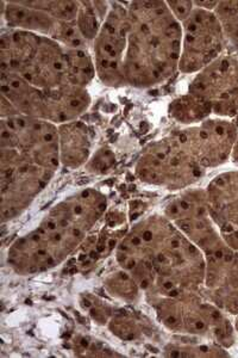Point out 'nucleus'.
<instances>
[{
	"label": "nucleus",
	"instance_id": "f257e3e1",
	"mask_svg": "<svg viewBox=\"0 0 238 358\" xmlns=\"http://www.w3.org/2000/svg\"><path fill=\"white\" fill-rule=\"evenodd\" d=\"M114 257L144 296L204 288V253L163 214H154L135 224L117 245Z\"/></svg>",
	"mask_w": 238,
	"mask_h": 358
},
{
	"label": "nucleus",
	"instance_id": "f03ea898",
	"mask_svg": "<svg viewBox=\"0 0 238 358\" xmlns=\"http://www.w3.org/2000/svg\"><path fill=\"white\" fill-rule=\"evenodd\" d=\"M109 201L96 187H86L57 202L36 227L17 238L6 262L20 276L47 273L65 263L105 214Z\"/></svg>",
	"mask_w": 238,
	"mask_h": 358
},
{
	"label": "nucleus",
	"instance_id": "7ed1b4c3",
	"mask_svg": "<svg viewBox=\"0 0 238 358\" xmlns=\"http://www.w3.org/2000/svg\"><path fill=\"white\" fill-rule=\"evenodd\" d=\"M126 86L162 85L179 72L182 28L167 1L128 3Z\"/></svg>",
	"mask_w": 238,
	"mask_h": 358
},
{
	"label": "nucleus",
	"instance_id": "20e7f679",
	"mask_svg": "<svg viewBox=\"0 0 238 358\" xmlns=\"http://www.w3.org/2000/svg\"><path fill=\"white\" fill-rule=\"evenodd\" d=\"M158 322L165 330L185 337L202 339L231 349L237 334L230 315L214 305L202 292L146 295Z\"/></svg>",
	"mask_w": 238,
	"mask_h": 358
},
{
	"label": "nucleus",
	"instance_id": "39448f33",
	"mask_svg": "<svg viewBox=\"0 0 238 358\" xmlns=\"http://www.w3.org/2000/svg\"><path fill=\"white\" fill-rule=\"evenodd\" d=\"M0 73L16 74L42 90L66 85V49L50 37L8 28L0 36Z\"/></svg>",
	"mask_w": 238,
	"mask_h": 358
},
{
	"label": "nucleus",
	"instance_id": "423d86ee",
	"mask_svg": "<svg viewBox=\"0 0 238 358\" xmlns=\"http://www.w3.org/2000/svg\"><path fill=\"white\" fill-rule=\"evenodd\" d=\"M135 173L147 185L182 192L199 182L206 170L182 150L173 134H170L149 143L142 151Z\"/></svg>",
	"mask_w": 238,
	"mask_h": 358
},
{
	"label": "nucleus",
	"instance_id": "0eeeda50",
	"mask_svg": "<svg viewBox=\"0 0 238 358\" xmlns=\"http://www.w3.org/2000/svg\"><path fill=\"white\" fill-rule=\"evenodd\" d=\"M0 148L13 150L27 163L57 171L61 167L59 127L24 115L1 117Z\"/></svg>",
	"mask_w": 238,
	"mask_h": 358
},
{
	"label": "nucleus",
	"instance_id": "6e6552de",
	"mask_svg": "<svg viewBox=\"0 0 238 358\" xmlns=\"http://www.w3.org/2000/svg\"><path fill=\"white\" fill-rule=\"evenodd\" d=\"M57 171L27 163L13 150L0 148V215L15 220L45 190Z\"/></svg>",
	"mask_w": 238,
	"mask_h": 358
},
{
	"label": "nucleus",
	"instance_id": "1a4fd4ad",
	"mask_svg": "<svg viewBox=\"0 0 238 358\" xmlns=\"http://www.w3.org/2000/svg\"><path fill=\"white\" fill-rule=\"evenodd\" d=\"M163 215L205 257L229 248L211 215L206 189L182 190L165 204Z\"/></svg>",
	"mask_w": 238,
	"mask_h": 358
},
{
	"label": "nucleus",
	"instance_id": "9d476101",
	"mask_svg": "<svg viewBox=\"0 0 238 358\" xmlns=\"http://www.w3.org/2000/svg\"><path fill=\"white\" fill-rule=\"evenodd\" d=\"M181 28L179 72L199 73L223 54L229 52L222 25L214 11L195 6L190 16L182 22Z\"/></svg>",
	"mask_w": 238,
	"mask_h": 358
},
{
	"label": "nucleus",
	"instance_id": "9b49d317",
	"mask_svg": "<svg viewBox=\"0 0 238 358\" xmlns=\"http://www.w3.org/2000/svg\"><path fill=\"white\" fill-rule=\"evenodd\" d=\"M128 33V3H111L109 15L92 45L97 77L104 85L110 87L126 86Z\"/></svg>",
	"mask_w": 238,
	"mask_h": 358
},
{
	"label": "nucleus",
	"instance_id": "f8f14e48",
	"mask_svg": "<svg viewBox=\"0 0 238 358\" xmlns=\"http://www.w3.org/2000/svg\"><path fill=\"white\" fill-rule=\"evenodd\" d=\"M172 134L182 150L207 171L231 160L238 124L230 118L210 117Z\"/></svg>",
	"mask_w": 238,
	"mask_h": 358
},
{
	"label": "nucleus",
	"instance_id": "ddd939ff",
	"mask_svg": "<svg viewBox=\"0 0 238 358\" xmlns=\"http://www.w3.org/2000/svg\"><path fill=\"white\" fill-rule=\"evenodd\" d=\"M188 94L209 103L216 117H238V54L226 52L195 74Z\"/></svg>",
	"mask_w": 238,
	"mask_h": 358
},
{
	"label": "nucleus",
	"instance_id": "4468645a",
	"mask_svg": "<svg viewBox=\"0 0 238 358\" xmlns=\"http://www.w3.org/2000/svg\"><path fill=\"white\" fill-rule=\"evenodd\" d=\"M202 294L229 315H238V252L226 248L205 257Z\"/></svg>",
	"mask_w": 238,
	"mask_h": 358
},
{
	"label": "nucleus",
	"instance_id": "2eb2a0df",
	"mask_svg": "<svg viewBox=\"0 0 238 358\" xmlns=\"http://www.w3.org/2000/svg\"><path fill=\"white\" fill-rule=\"evenodd\" d=\"M1 16L8 29L24 30L29 33L50 37L59 42L67 23L57 20L45 10L29 1H1Z\"/></svg>",
	"mask_w": 238,
	"mask_h": 358
},
{
	"label": "nucleus",
	"instance_id": "dca6fc26",
	"mask_svg": "<svg viewBox=\"0 0 238 358\" xmlns=\"http://www.w3.org/2000/svg\"><path fill=\"white\" fill-rule=\"evenodd\" d=\"M92 98L86 87L66 85L43 90L42 120L62 126L74 122L89 110Z\"/></svg>",
	"mask_w": 238,
	"mask_h": 358
},
{
	"label": "nucleus",
	"instance_id": "f3484780",
	"mask_svg": "<svg viewBox=\"0 0 238 358\" xmlns=\"http://www.w3.org/2000/svg\"><path fill=\"white\" fill-rule=\"evenodd\" d=\"M1 117L24 115L42 118L43 90L16 74L0 73Z\"/></svg>",
	"mask_w": 238,
	"mask_h": 358
},
{
	"label": "nucleus",
	"instance_id": "a211bd4d",
	"mask_svg": "<svg viewBox=\"0 0 238 358\" xmlns=\"http://www.w3.org/2000/svg\"><path fill=\"white\" fill-rule=\"evenodd\" d=\"M61 167L77 170L89 162L92 153V131L80 120L59 126Z\"/></svg>",
	"mask_w": 238,
	"mask_h": 358
},
{
	"label": "nucleus",
	"instance_id": "6ab92c4d",
	"mask_svg": "<svg viewBox=\"0 0 238 358\" xmlns=\"http://www.w3.org/2000/svg\"><path fill=\"white\" fill-rule=\"evenodd\" d=\"M168 113L174 121L190 127L210 118L212 109L209 103L187 92L170 102Z\"/></svg>",
	"mask_w": 238,
	"mask_h": 358
},
{
	"label": "nucleus",
	"instance_id": "aec40b11",
	"mask_svg": "<svg viewBox=\"0 0 238 358\" xmlns=\"http://www.w3.org/2000/svg\"><path fill=\"white\" fill-rule=\"evenodd\" d=\"M91 49L92 48L66 49L67 83L69 85L87 89V85L97 77Z\"/></svg>",
	"mask_w": 238,
	"mask_h": 358
},
{
	"label": "nucleus",
	"instance_id": "412c9836",
	"mask_svg": "<svg viewBox=\"0 0 238 358\" xmlns=\"http://www.w3.org/2000/svg\"><path fill=\"white\" fill-rule=\"evenodd\" d=\"M148 320L135 312L114 308L112 315L107 322V327L112 332L113 336L126 342H135L144 338L149 334Z\"/></svg>",
	"mask_w": 238,
	"mask_h": 358
},
{
	"label": "nucleus",
	"instance_id": "4be33fe9",
	"mask_svg": "<svg viewBox=\"0 0 238 358\" xmlns=\"http://www.w3.org/2000/svg\"><path fill=\"white\" fill-rule=\"evenodd\" d=\"M109 1H80L77 24L86 40L93 45L109 15Z\"/></svg>",
	"mask_w": 238,
	"mask_h": 358
},
{
	"label": "nucleus",
	"instance_id": "5701e85b",
	"mask_svg": "<svg viewBox=\"0 0 238 358\" xmlns=\"http://www.w3.org/2000/svg\"><path fill=\"white\" fill-rule=\"evenodd\" d=\"M163 355L168 357H229L230 352L218 344L192 338L188 342L168 343L163 348Z\"/></svg>",
	"mask_w": 238,
	"mask_h": 358
},
{
	"label": "nucleus",
	"instance_id": "b1692460",
	"mask_svg": "<svg viewBox=\"0 0 238 358\" xmlns=\"http://www.w3.org/2000/svg\"><path fill=\"white\" fill-rule=\"evenodd\" d=\"M104 288L116 300L126 302L129 305H135L141 301L142 297L144 295L141 287L135 281V278L121 268L118 271H114L106 277Z\"/></svg>",
	"mask_w": 238,
	"mask_h": 358
},
{
	"label": "nucleus",
	"instance_id": "393cba45",
	"mask_svg": "<svg viewBox=\"0 0 238 358\" xmlns=\"http://www.w3.org/2000/svg\"><path fill=\"white\" fill-rule=\"evenodd\" d=\"M214 13L222 25L229 52L238 54V1H218Z\"/></svg>",
	"mask_w": 238,
	"mask_h": 358
},
{
	"label": "nucleus",
	"instance_id": "a878e982",
	"mask_svg": "<svg viewBox=\"0 0 238 358\" xmlns=\"http://www.w3.org/2000/svg\"><path fill=\"white\" fill-rule=\"evenodd\" d=\"M167 5L180 24L190 16L195 8L193 1H167Z\"/></svg>",
	"mask_w": 238,
	"mask_h": 358
}]
</instances>
